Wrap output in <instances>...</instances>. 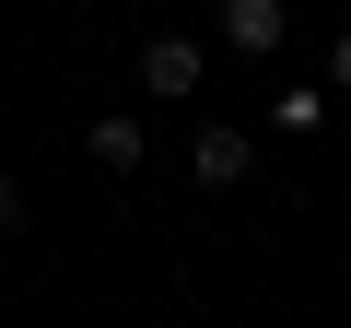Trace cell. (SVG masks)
Here are the masks:
<instances>
[{"label":"cell","instance_id":"6da1fadb","mask_svg":"<svg viewBox=\"0 0 351 328\" xmlns=\"http://www.w3.org/2000/svg\"><path fill=\"white\" fill-rule=\"evenodd\" d=\"M211 36H223L234 59H281V36H293V0H211Z\"/></svg>","mask_w":351,"mask_h":328},{"label":"cell","instance_id":"7a4b0ae2","mask_svg":"<svg viewBox=\"0 0 351 328\" xmlns=\"http://www.w3.org/2000/svg\"><path fill=\"white\" fill-rule=\"evenodd\" d=\"M199 82H211V47H199V36H176V24H164V36H141V94H164V106H176V94H199Z\"/></svg>","mask_w":351,"mask_h":328},{"label":"cell","instance_id":"3957f363","mask_svg":"<svg viewBox=\"0 0 351 328\" xmlns=\"http://www.w3.org/2000/svg\"><path fill=\"white\" fill-rule=\"evenodd\" d=\"M82 164H94V176H141V164H152V141H141V117H129V106H106V117L82 129Z\"/></svg>","mask_w":351,"mask_h":328},{"label":"cell","instance_id":"277c9868","mask_svg":"<svg viewBox=\"0 0 351 328\" xmlns=\"http://www.w3.org/2000/svg\"><path fill=\"white\" fill-rule=\"evenodd\" d=\"M246 164H258V141H246V129H223V117L188 141V176H199V188H246Z\"/></svg>","mask_w":351,"mask_h":328},{"label":"cell","instance_id":"5b68a950","mask_svg":"<svg viewBox=\"0 0 351 328\" xmlns=\"http://www.w3.org/2000/svg\"><path fill=\"white\" fill-rule=\"evenodd\" d=\"M269 117H281V129H316V117H328V94H316V82H281V106H269Z\"/></svg>","mask_w":351,"mask_h":328},{"label":"cell","instance_id":"8992f818","mask_svg":"<svg viewBox=\"0 0 351 328\" xmlns=\"http://www.w3.org/2000/svg\"><path fill=\"white\" fill-rule=\"evenodd\" d=\"M24 223H36V200H24V176H0V246H12Z\"/></svg>","mask_w":351,"mask_h":328},{"label":"cell","instance_id":"52a82bcc","mask_svg":"<svg viewBox=\"0 0 351 328\" xmlns=\"http://www.w3.org/2000/svg\"><path fill=\"white\" fill-rule=\"evenodd\" d=\"M328 94H351V24H339V47H328Z\"/></svg>","mask_w":351,"mask_h":328}]
</instances>
